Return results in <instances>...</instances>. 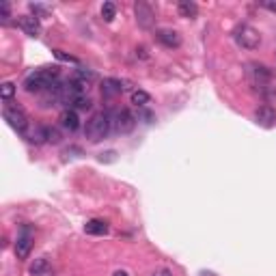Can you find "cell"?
<instances>
[{"label":"cell","instance_id":"obj_15","mask_svg":"<svg viewBox=\"0 0 276 276\" xmlns=\"http://www.w3.org/2000/svg\"><path fill=\"white\" fill-rule=\"evenodd\" d=\"M69 80L74 82L76 87L82 91V93H87V91H89V87H91V82L95 80V74H93V71H87V69H78L76 74L69 78Z\"/></svg>","mask_w":276,"mask_h":276},{"label":"cell","instance_id":"obj_23","mask_svg":"<svg viewBox=\"0 0 276 276\" xmlns=\"http://www.w3.org/2000/svg\"><path fill=\"white\" fill-rule=\"evenodd\" d=\"M0 22L2 24L11 22V4L9 2H0Z\"/></svg>","mask_w":276,"mask_h":276},{"label":"cell","instance_id":"obj_9","mask_svg":"<svg viewBox=\"0 0 276 276\" xmlns=\"http://www.w3.org/2000/svg\"><path fill=\"white\" fill-rule=\"evenodd\" d=\"M128 82L126 80H117V78H104L102 82V95L106 97V100H113V97L121 95L123 91H128Z\"/></svg>","mask_w":276,"mask_h":276},{"label":"cell","instance_id":"obj_6","mask_svg":"<svg viewBox=\"0 0 276 276\" xmlns=\"http://www.w3.org/2000/svg\"><path fill=\"white\" fill-rule=\"evenodd\" d=\"M134 15H136V22L140 28L144 30H149V28H153V24H155V11H153V6H151L149 2H144V0H138V2L134 4Z\"/></svg>","mask_w":276,"mask_h":276},{"label":"cell","instance_id":"obj_13","mask_svg":"<svg viewBox=\"0 0 276 276\" xmlns=\"http://www.w3.org/2000/svg\"><path fill=\"white\" fill-rule=\"evenodd\" d=\"M17 26L22 28L28 37H37L41 32V22L35 17V15H22L17 19Z\"/></svg>","mask_w":276,"mask_h":276},{"label":"cell","instance_id":"obj_11","mask_svg":"<svg viewBox=\"0 0 276 276\" xmlns=\"http://www.w3.org/2000/svg\"><path fill=\"white\" fill-rule=\"evenodd\" d=\"M58 123H61V128L63 130H67V132H76L78 128H80V117H78L76 110H63L61 117H58Z\"/></svg>","mask_w":276,"mask_h":276},{"label":"cell","instance_id":"obj_22","mask_svg":"<svg viewBox=\"0 0 276 276\" xmlns=\"http://www.w3.org/2000/svg\"><path fill=\"white\" fill-rule=\"evenodd\" d=\"M89 110L91 108V100H89V95H80V97H78V100L74 102V104H71V110Z\"/></svg>","mask_w":276,"mask_h":276},{"label":"cell","instance_id":"obj_10","mask_svg":"<svg viewBox=\"0 0 276 276\" xmlns=\"http://www.w3.org/2000/svg\"><path fill=\"white\" fill-rule=\"evenodd\" d=\"M155 39L160 41L164 48H179L181 45V35L177 30L173 28H160V30H155Z\"/></svg>","mask_w":276,"mask_h":276},{"label":"cell","instance_id":"obj_8","mask_svg":"<svg viewBox=\"0 0 276 276\" xmlns=\"http://www.w3.org/2000/svg\"><path fill=\"white\" fill-rule=\"evenodd\" d=\"M32 251V229L26 225L22 227V231H19L17 240H15V257L17 259H26Z\"/></svg>","mask_w":276,"mask_h":276},{"label":"cell","instance_id":"obj_4","mask_svg":"<svg viewBox=\"0 0 276 276\" xmlns=\"http://www.w3.org/2000/svg\"><path fill=\"white\" fill-rule=\"evenodd\" d=\"M2 117H4V121L9 123V126L15 130V132L19 134H26V130L30 128V123H28V117H26V113L19 106H9V104H4V108H2Z\"/></svg>","mask_w":276,"mask_h":276},{"label":"cell","instance_id":"obj_27","mask_svg":"<svg viewBox=\"0 0 276 276\" xmlns=\"http://www.w3.org/2000/svg\"><path fill=\"white\" fill-rule=\"evenodd\" d=\"M259 6H264V9H270L276 13V2H259Z\"/></svg>","mask_w":276,"mask_h":276},{"label":"cell","instance_id":"obj_5","mask_svg":"<svg viewBox=\"0 0 276 276\" xmlns=\"http://www.w3.org/2000/svg\"><path fill=\"white\" fill-rule=\"evenodd\" d=\"M246 74H248L253 87L257 91L264 89V87H270V82L274 78V71L270 67H266V65H261V63H251V65H248V69H246Z\"/></svg>","mask_w":276,"mask_h":276},{"label":"cell","instance_id":"obj_24","mask_svg":"<svg viewBox=\"0 0 276 276\" xmlns=\"http://www.w3.org/2000/svg\"><path fill=\"white\" fill-rule=\"evenodd\" d=\"M52 52H54V56L58 58V61H63V63H74V65H78V63H80L76 56H71V54H65L63 50H52Z\"/></svg>","mask_w":276,"mask_h":276},{"label":"cell","instance_id":"obj_16","mask_svg":"<svg viewBox=\"0 0 276 276\" xmlns=\"http://www.w3.org/2000/svg\"><path fill=\"white\" fill-rule=\"evenodd\" d=\"M24 138L28 142H32V144H41V142H48V128H43V126H35V128H28L26 130V134H24Z\"/></svg>","mask_w":276,"mask_h":276},{"label":"cell","instance_id":"obj_14","mask_svg":"<svg viewBox=\"0 0 276 276\" xmlns=\"http://www.w3.org/2000/svg\"><path fill=\"white\" fill-rule=\"evenodd\" d=\"M30 276H54V268H52L48 257H39L30 264Z\"/></svg>","mask_w":276,"mask_h":276},{"label":"cell","instance_id":"obj_28","mask_svg":"<svg viewBox=\"0 0 276 276\" xmlns=\"http://www.w3.org/2000/svg\"><path fill=\"white\" fill-rule=\"evenodd\" d=\"M151 276H173V274H170V272L166 270V268H162V270H155V272L151 274Z\"/></svg>","mask_w":276,"mask_h":276},{"label":"cell","instance_id":"obj_19","mask_svg":"<svg viewBox=\"0 0 276 276\" xmlns=\"http://www.w3.org/2000/svg\"><path fill=\"white\" fill-rule=\"evenodd\" d=\"M151 102V95L147 93V91H132V104L134 106H138V108H144L147 104Z\"/></svg>","mask_w":276,"mask_h":276},{"label":"cell","instance_id":"obj_18","mask_svg":"<svg viewBox=\"0 0 276 276\" xmlns=\"http://www.w3.org/2000/svg\"><path fill=\"white\" fill-rule=\"evenodd\" d=\"M177 13H179L181 17H196L199 15V6L196 2H190V0H181V2H177Z\"/></svg>","mask_w":276,"mask_h":276},{"label":"cell","instance_id":"obj_20","mask_svg":"<svg viewBox=\"0 0 276 276\" xmlns=\"http://www.w3.org/2000/svg\"><path fill=\"white\" fill-rule=\"evenodd\" d=\"M117 15V4L115 2H104L102 4V17H104V22H113Z\"/></svg>","mask_w":276,"mask_h":276},{"label":"cell","instance_id":"obj_3","mask_svg":"<svg viewBox=\"0 0 276 276\" xmlns=\"http://www.w3.org/2000/svg\"><path fill=\"white\" fill-rule=\"evenodd\" d=\"M233 39L240 48L244 50H257L261 45V35L257 28H253L251 24H240L238 28L233 30Z\"/></svg>","mask_w":276,"mask_h":276},{"label":"cell","instance_id":"obj_29","mask_svg":"<svg viewBox=\"0 0 276 276\" xmlns=\"http://www.w3.org/2000/svg\"><path fill=\"white\" fill-rule=\"evenodd\" d=\"M113 276H130V274H128L126 270H117V272H115Z\"/></svg>","mask_w":276,"mask_h":276},{"label":"cell","instance_id":"obj_12","mask_svg":"<svg viewBox=\"0 0 276 276\" xmlns=\"http://www.w3.org/2000/svg\"><path fill=\"white\" fill-rule=\"evenodd\" d=\"M255 121L259 123V126H264V128H272L274 123H276V110L272 106H261L255 110Z\"/></svg>","mask_w":276,"mask_h":276},{"label":"cell","instance_id":"obj_26","mask_svg":"<svg viewBox=\"0 0 276 276\" xmlns=\"http://www.w3.org/2000/svg\"><path fill=\"white\" fill-rule=\"evenodd\" d=\"M48 142H52V144L61 142V132H58L56 128H48Z\"/></svg>","mask_w":276,"mask_h":276},{"label":"cell","instance_id":"obj_21","mask_svg":"<svg viewBox=\"0 0 276 276\" xmlns=\"http://www.w3.org/2000/svg\"><path fill=\"white\" fill-rule=\"evenodd\" d=\"M13 95H15V84H13V82H4L2 87H0V97H2L4 102H11Z\"/></svg>","mask_w":276,"mask_h":276},{"label":"cell","instance_id":"obj_7","mask_svg":"<svg viewBox=\"0 0 276 276\" xmlns=\"http://www.w3.org/2000/svg\"><path fill=\"white\" fill-rule=\"evenodd\" d=\"M134 128H136V117L130 113L128 108L117 110L115 117H113V130L117 134H130Z\"/></svg>","mask_w":276,"mask_h":276},{"label":"cell","instance_id":"obj_1","mask_svg":"<svg viewBox=\"0 0 276 276\" xmlns=\"http://www.w3.org/2000/svg\"><path fill=\"white\" fill-rule=\"evenodd\" d=\"M58 82V67H45L37 69L24 80V91L28 93H41V91H50Z\"/></svg>","mask_w":276,"mask_h":276},{"label":"cell","instance_id":"obj_25","mask_svg":"<svg viewBox=\"0 0 276 276\" xmlns=\"http://www.w3.org/2000/svg\"><path fill=\"white\" fill-rule=\"evenodd\" d=\"M30 11L35 13V17L37 19H41V17H48V6H43V4H30Z\"/></svg>","mask_w":276,"mask_h":276},{"label":"cell","instance_id":"obj_2","mask_svg":"<svg viewBox=\"0 0 276 276\" xmlns=\"http://www.w3.org/2000/svg\"><path fill=\"white\" fill-rule=\"evenodd\" d=\"M110 130H113V115H110L108 110H102V113H95L87 121L84 136H87L91 142H100L110 134Z\"/></svg>","mask_w":276,"mask_h":276},{"label":"cell","instance_id":"obj_17","mask_svg":"<svg viewBox=\"0 0 276 276\" xmlns=\"http://www.w3.org/2000/svg\"><path fill=\"white\" fill-rule=\"evenodd\" d=\"M84 233L87 235H106L108 233V222H104V220H89L87 225H84Z\"/></svg>","mask_w":276,"mask_h":276}]
</instances>
